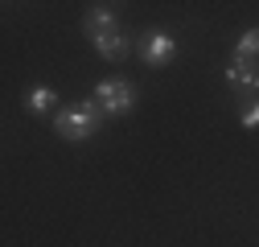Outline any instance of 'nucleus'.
Wrapping results in <instances>:
<instances>
[{"mask_svg":"<svg viewBox=\"0 0 259 247\" xmlns=\"http://www.w3.org/2000/svg\"><path fill=\"white\" fill-rule=\"evenodd\" d=\"M95 103H99L103 115H127L136 107V87L123 83V78H107L95 87Z\"/></svg>","mask_w":259,"mask_h":247,"instance_id":"obj_2","label":"nucleus"},{"mask_svg":"<svg viewBox=\"0 0 259 247\" xmlns=\"http://www.w3.org/2000/svg\"><path fill=\"white\" fill-rule=\"evenodd\" d=\"M243 128H259V99L243 107Z\"/></svg>","mask_w":259,"mask_h":247,"instance_id":"obj_9","label":"nucleus"},{"mask_svg":"<svg viewBox=\"0 0 259 247\" xmlns=\"http://www.w3.org/2000/svg\"><path fill=\"white\" fill-rule=\"evenodd\" d=\"M25 107L33 111V115H46L50 107H58V91H54V87H33V91H25Z\"/></svg>","mask_w":259,"mask_h":247,"instance_id":"obj_7","label":"nucleus"},{"mask_svg":"<svg viewBox=\"0 0 259 247\" xmlns=\"http://www.w3.org/2000/svg\"><path fill=\"white\" fill-rule=\"evenodd\" d=\"M235 58H247V62L259 58V29H247V33H239V42H235Z\"/></svg>","mask_w":259,"mask_h":247,"instance_id":"obj_8","label":"nucleus"},{"mask_svg":"<svg viewBox=\"0 0 259 247\" xmlns=\"http://www.w3.org/2000/svg\"><path fill=\"white\" fill-rule=\"evenodd\" d=\"M222 78L231 83L235 95H243V99H251V103H255V95H259V62L231 58V62L222 66Z\"/></svg>","mask_w":259,"mask_h":247,"instance_id":"obj_3","label":"nucleus"},{"mask_svg":"<svg viewBox=\"0 0 259 247\" xmlns=\"http://www.w3.org/2000/svg\"><path fill=\"white\" fill-rule=\"evenodd\" d=\"M173 54H177V42H173L169 33H156V29H152V33L144 37V46H140V58L148 62V66H169Z\"/></svg>","mask_w":259,"mask_h":247,"instance_id":"obj_4","label":"nucleus"},{"mask_svg":"<svg viewBox=\"0 0 259 247\" xmlns=\"http://www.w3.org/2000/svg\"><path fill=\"white\" fill-rule=\"evenodd\" d=\"M82 29H87V37H103V33H115L119 29V17L111 5H91L87 17H82Z\"/></svg>","mask_w":259,"mask_h":247,"instance_id":"obj_5","label":"nucleus"},{"mask_svg":"<svg viewBox=\"0 0 259 247\" xmlns=\"http://www.w3.org/2000/svg\"><path fill=\"white\" fill-rule=\"evenodd\" d=\"M91 46H95V54L99 58H107V62H123L127 58V37H123V29H115V33H103V37H91Z\"/></svg>","mask_w":259,"mask_h":247,"instance_id":"obj_6","label":"nucleus"},{"mask_svg":"<svg viewBox=\"0 0 259 247\" xmlns=\"http://www.w3.org/2000/svg\"><path fill=\"white\" fill-rule=\"evenodd\" d=\"M99 124H103V111L99 103H74V107H62L58 119H54V132L62 140H91L95 132H99Z\"/></svg>","mask_w":259,"mask_h":247,"instance_id":"obj_1","label":"nucleus"}]
</instances>
